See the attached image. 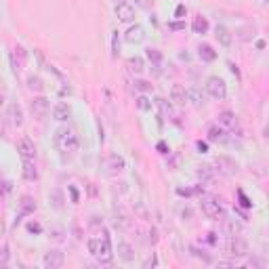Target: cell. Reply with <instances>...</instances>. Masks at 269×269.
Segmentation results:
<instances>
[{
  "label": "cell",
  "mask_w": 269,
  "mask_h": 269,
  "mask_svg": "<svg viewBox=\"0 0 269 269\" xmlns=\"http://www.w3.org/2000/svg\"><path fill=\"white\" fill-rule=\"evenodd\" d=\"M135 103H137V107H139L141 112H152V105H154V103H152V99H150L145 93H143V95H139Z\"/></svg>",
  "instance_id": "30"
},
{
  "label": "cell",
  "mask_w": 269,
  "mask_h": 269,
  "mask_svg": "<svg viewBox=\"0 0 269 269\" xmlns=\"http://www.w3.org/2000/svg\"><path fill=\"white\" fill-rule=\"evenodd\" d=\"M181 214H183V217H189V219H191V208H189V206L181 208Z\"/></svg>",
  "instance_id": "43"
},
{
  "label": "cell",
  "mask_w": 269,
  "mask_h": 269,
  "mask_svg": "<svg viewBox=\"0 0 269 269\" xmlns=\"http://www.w3.org/2000/svg\"><path fill=\"white\" fill-rule=\"evenodd\" d=\"M257 48H265V40H257Z\"/></svg>",
  "instance_id": "46"
},
{
  "label": "cell",
  "mask_w": 269,
  "mask_h": 269,
  "mask_svg": "<svg viewBox=\"0 0 269 269\" xmlns=\"http://www.w3.org/2000/svg\"><path fill=\"white\" fill-rule=\"evenodd\" d=\"M86 248H88V253H91L99 263L107 265V263H112L114 259V248H112V240H110V234L103 229L99 236H93V238H88L86 242Z\"/></svg>",
  "instance_id": "1"
},
{
  "label": "cell",
  "mask_w": 269,
  "mask_h": 269,
  "mask_svg": "<svg viewBox=\"0 0 269 269\" xmlns=\"http://www.w3.org/2000/svg\"><path fill=\"white\" fill-rule=\"evenodd\" d=\"M156 105L160 107V110H162V116H164V118H173V105H170L166 99H162V97L156 99Z\"/></svg>",
  "instance_id": "31"
},
{
  "label": "cell",
  "mask_w": 269,
  "mask_h": 269,
  "mask_svg": "<svg viewBox=\"0 0 269 269\" xmlns=\"http://www.w3.org/2000/svg\"><path fill=\"white\" fill-rule=\"evenodd\" d=\"M0 105H3V95H0Z\"/></svg>",
  "instance_id": "51"
},
{
  "label": "cell",
  "mask_w": 269,
  "mask_h": 269,
  "mask_svg": "<svg viewBox=\"0 0 269 269\" xmlns=\"http://www.w3.org/2000/svg\"><path fill=\"white\" fill-rule=\"evenodd\" d=\"M7 118H9V122L13 124V127H21V124H23V110H21V105L19 103H11L9 110H7Z\"/></svg>",
  "instance_id": "18"
},
{
  "label": "cell",
  "mask_w": 269,
  "mask_h": 269,
  "mask_svg": "<svg viewBox=\"0 0 269 269\" xmlns=\"http://www.w3.org/2000/svg\"><path fill=\"white\" fill-rule=\"evenodd\" d=\"M214 168H212V164H202V166H198V179L200 181H212L214 179Z\"/></svg>",
  "instance_id": "27"
},
{
  "label": "cell",
  "mask_w": 269,
  "mask_h": 269,
  "mask_svg": "<svg viewBox=\"0 0 269 269\" xmlns=\"http://www.w3.org/2000/svg\"><path fill=\"white\" fill-rule=\"evenodd\" d=\"M240 200H242V206H250V202L246 200V195H244L242 191H240Z\"/></svg>",
  "instance_id": "45"
},
{
  "label": "cell",
  "mask_w": 269,
  "mask_h": 269,
  "mask_svg": "<svg viewBox=\"0 0 269 269\" xmlns=\"http://www.w3.org/2000/svg\"><path fill=\"white\" fill-rule=\"evenodd\" d=\"M0 137H5V124L0 122Z\"/></svg>",
  "instance_id": "48"
},
{
  "label": "cell",
  "mask_w": 269,
  "mask_h": 269,
  "mask_svg": "<svg viewBox=\"0 0 269 269\" xmlns=\"http://www.w3.org/2000/svg\"><path fill=\"white\" fill-rule=\"evenodd\" d=\"M53 118H55L57 122H67L71 118V107H69V103L57 101L55 105H53Z\"/></svg>",
  "instance_id": "16"
},
{
  "label": "cell",
  "mask_w": 269,
  "mask_h": 269,
  "mask_svg": "<svg viewBox=\"0 0 269 269\" xmlns=\"http://www.w3.org/2000/svg\"><path fill=\"white\" fill-rule=\"evenodd\" d=\"M219 127L221 129H236L238 127V118L234 112H221L219 114Z\"/></svg>",
  "instance_id": "22"
},
{
  "label": "cell",
  "mask_w": 269,
  "mask_h": 269,
  "mask_svg": "<svg viewBox=\"0 0 269 269\" xmlns=\"http://www.w3.org/2000/svg\"><path fill=\"white\" fill-rule=\"evenodd\" d=\"M114 13L118 17V21L122 23H133L135 21V7L129 5V3H120L114 7Z\"/></svg>",
  "instance_id": "13"
},
{
  "label": "cell",
  "mask_w": 269,
  "mask_h": 269,
  "mask_svg": "<svg viewBox=\"0 0 269 269\" xmlns=\"http://www.w3.org/2000/svg\"><path fill=\"white\" fill-rule=\"evenodd\" d=\"M34 210H36L34 198H32V195H23V198L17 202V217H15V221L19 223L23 217H30V214H34Z\"/></svg>",
  "instance_id": "9"
},
{
  "label": "cell",
  "mask_w": 269,
  "mask_h": 269,
  "mask_svg": "<svg viewBox=\"0 0 269 269\" xmlns=\"http://www.w3.org/2000/svg\"><path fill=\"white\" fill-rule=\"evenodd\" d=\"M127 168V160H124L120 154H110L105 158V173L107 175H118Z\"/></svg>",
  "instance_id": "8"
},
{
  "label": "cell",
  "mask_w": 269,
  "mask_h": 269,
  "mask_svg": "<svg viewBox=\"0 0 269 269\" xmlns=\"http://www.w3.org/2000/svg\"><path fill=\"white\" fill-rule=\"evenodd\" d=\"M30 110H32V114H34L36 118H44V116L51 112V101H48L44 95L34 97L32 103H30Z\"/></svg>",
  "instance_id": "10"
},
{
  "label": "cell",
  "mask_w": 269,
  "mask_h": 269,
  "mask_svg": "<svg viewBox=\"0 0 269 269\" xmlns=\"http://www.w3.org/2000/svg\"><path fill=\"white\" fill-rule=\"evenodd\" d=\"M198 57H200L202 61L210 63V61L217 59V51H214L210 44H200V46H198Z\"/></svg>",
  "instance_id": "23"
},
{
  "label": "cell",
  "mask_w": 269,
  "mask_h": 269,
  "mask_svg": "<svg viewBox=\"0 0 269 269\" xmlns=\"http://www.w3.org/2000/svg\"><path fill=\"white\" fill-rule=\"evenodd\" d=\"M185 95H187V103L193 107H204L206 103V93L202 91L200 86H189L185 88Z\"/></svg>",
  "instance_id": "14"
},
{
  "label": "cell",
  "mask_w": 269,
  "mask_h": 269,
  "mask_svg": "<svg viewBox=\"0 0 269 269\" xmlns=\"http://www.w3.org/2000/svg\"><path fill=\"white\" fill-rule=\"evenodd\" d=\"M145 55H148V59L152 61V65H156V67L164 61V55H162V53H160L158 48H152V46L145 51Z\"/></svg>",
  "instance_id": "28"
},
{
  "label": "cell",
  "mask_w": 269,
  "mask_h": 269,
  "mask_svg": "<svg viewBox=\"0 0 269 269\" xmlns=\"http://www.w3.org/2000/svg\"><path fill=\"white\" fill-rule=\"evenodd\" d=\"M69 193H71V202H78V191H76V187H69Z\"/></svg>",
  "instance_id": "41"
},
{
  "label": "cell",
  "mask_w": 269,
  "mask_h": 269,
  "mask_svg": "<svg viewBox=\"0 0 269 269\" xmlns=\"http://www.w3.org/2000/svg\"><path fill=\"white\" fill-rule=\"evenodd\" d=\"M214 166H217V168H214V173L225 175V177H231V175L238 173V164L231 158H227V156H219L217 160H214Z\"/></svg>",
  "instance_id": "7"
},
{
  "label": "cell",
  "mask_w": 269,
  "mask_h": 269,
  "mask_svg": "<svg viewBox=\"0 0 269 269\" xmlns=\"http://www.w3.org/2000/svg\"><path fill=\"white\" fill-rule=\"evenodd\" d=\"M225 250H227L229 257H236V259L248 257V244H246L238 234L229 236V240H227V244H225Z\"/></svg>",
  "instance_id": "5"
},
{
  "label": "cell",
  "mask_w": 269,
  "mask_h": 269,
  "mask_svg": "<svg viewBox=\"0 0 269 269\" xmlns=\"http://www.w3.org/2000/svg\"><path fill=\"white\" fill-rule=\"evenodd\" d=\"M158 150H160V154H168V152H170V150L164 145V143H158Z\"/></svg>",
  "instance_id": "42"
},
{
  "label": "cell",
  "mask_w": 269,
  "mask_h": 269,
  "mask_svg": "<svg viewBox=\"0 0 269 269\" xmlns=\"http://www.w3.org/2000/svg\"><path fill=\"white\" fill-rule=\"evenodd\" d=\"M214 38H217V42H219L221 46L229 48L231 42H234V34H231L225 26H217V28H214Z\"/></svg>",
  "instance_id": "19"
},
{
  "label": "cell",
  "mask_w": 269,
  "mask_h": 269,
  "mask_svg": "<svg viewBox=\"0 0 269 269\" xmlns=\"http://www.w3.org/2000/svg\"><path fill=\"white\" fill-rule=\"evenodd\" d=\"M91 225H99V217H91Z\"/></svg>",
  "instance_id": "47"
},
{
  "label": "cell",
  "mask_w": 269,
  "mask_h": 269,
  "mask_svg": "<svg viewBox=\"0 0 269 269\" xmlns=\"http://www.w3.org/2000/svg\"><path fill=\"white\" fill-rule=\"evenodd\" d=\"M170 30H185V23H170Z\"/></svg>",
  "instance_id": "44"
},
{
  "label": "cell",
  "mask_w": 269,
  "mask_h": 269,
  "mask_svg": "<svg viewBox=\"0 0 269 269\" xmlns=\"http://www.w3.org/2000/svg\"><path fill=\"white\" fill-rule=\"evenodd\" d=\"M28 231H30V234H40L42 225L40 223H28Z\"/></svg>",
  "instance_id": "37"
},
{
  "label": "cell",
  "mask_w": 269,
  "mask_h": 269,
  "mask_svg": "<svg viewBox=\"0 0 269 269\" xmlns=\"http://www.w3.org/2000/svg\"><path fill=\"white\" fill-rule=\"evenodd\" d=\"M63 263H65V255L57 248L48 250V253L44 255V259H42V265L46 269H59V267H63Z\"/></svg>",
  "instance_id": "11"
},
{
  "label": "cell",
  "mask_w": 269,
  "mask_h": 269,
  "mask_svg": "<svg viewBox=\"0 0 269 269\" xmlns=\"http://www.w3.org/2000/svg\"><path fill=\"white\" fill-rule=\"evenodd\" d=\"M135 7H139L143 11H152L154 9V0H135Z\"/></svg>",
  "instance_id": "34"
},
{
  "label": "cell",
  "mask_w": 269,
  "mask_h": 269,
  "mask_svg": "<svg viewBox=\"0 0 269 269\" xmlns=\"http://www.w3.org/2000/svg\"><path fill=\"white\" fill-rule=\"evenodd\" d=\"M9 189H11V185H9V183H0V198H3V195H5Z\"/></svg>",
  "instance_id": "40"
},
{
  "label": "cell",
  "mask_w": 269,
  "mask_h": 269,
  "mask_svg": "<svg viewBox=\"0 0 269 269\" xmlns=\"http://www.w3.org/2000/svg\"><path fill=\"white\" fill-rule=\"evenodd\" d=\"M55 148L61 152V154H74L78 152V135L71 131L69 127H59L55 131Z\"/></svg>",
  "instance_id": "2"
},
{
  "label": "cell",
  "mask_w": 269,
  "mask_h": 269,
  "mask_svg": "<svg viewBox=\"0 0 269 269\" xmlns=\"http://www.w3.org/2000/svg\"><path fill=\"white\" fill-rule=\"evenodd\" d=\"M204 93L212 99H217V101H223L227 97V84L223 78L219 76H210L206 78V84H204Z\"/></svg>",
  "instance_id": "4"
},
{
  "label": "cell",
  "mask_w": 269,
  "mask_h": 269,
  "mask_svg": "<svg viewBox=\"0 0 269 269\" xmlns=\"http://www.w3.org/2000/svg\"><path fill=\"white\" fill-rule=\"evenodd\" d=\"M28 86L32 88V91H42V88H44L40 76H30V78H28Z\"/></svg>",
  "instance_id": "32"
},
{
  "label": "cell",
  "mask_w": 269,
  "mask_h": 269,
  "mask_svg": "<svg viewBox=\"0 0 269 269\" xmlns=\"http://www.w3.org/2000/svg\"><path fill=\"white\" fill-rule=\"evenodd\" d=\"M200 208L204 212V217L210 219V221L225 219V210H223L221 202L214 198V195H202V198H200Z\"/></svg>",
  "instance_id": "3"
},
{
  "label": "cell",
  "mask_w": 269,
  "mask_h": 269,
  "mask_svg": "<svg viewBox=\"0 0 269 269\" xmlns=\"http://www.w3.org/2000/svg\"><path fill=\"white\" fill-rule=\"evenodd\" d=\"M206 135H208V141L210 143H223L225 141V131L219 127V124H217V127H210Z\"/></svg>",
  "instance_id": "26"
},
{
  "label": "cell",
  "mask_w": 269,
  "mask_h": 269,
  "mask_svg": "<svg viewBox=\"0 0 269 269\" xmlns=\"http://www.w3.org/2000/svg\"><path fill=\"white\" fill-rule=\"evenodd\" d=\"M170 101L177 107H185L187 105V95H185V86L183 84H173L170 86Z\"/></svg>",
  "instance_id": "17"
},
{
  "label": "cell",
  "mask_w": 269,
  "mask_h": 269,
  "mask_svg": "<svg viewBox=\"0 0 269 269\" xmlns=\"http://www.w3.org/2000/svg\"><path fill=\"white\" fill-rule=\"evenodd\" d=\"M208 28H210V23H208V19H206V17H202V15H198V17H195V19H193V23H191V30L195 32V34H206L208 32Z\"/></svg>",
  "instance_id": "25"
},
{
  "label": "cell",
  "mask_w": 269,
  "mask_h": 269,
  "mask_svg": "<svg viewBox=\"0 0 269 269\" xmlns=\"http://www.w3.org/2000/svg\"><path fill=\"white\" fill-rule=\"evenodd\" d=\"M23 179L26 181H36L38 179V170H36V164L34 160H23Z\"/></svg>",
  "instance_id": "24"
},
{
  "label": "cell",
  "mask_w": 269,
  "mask_h": 269,
  "mask_svg": "<svg viewBox=\"0 0 269 269\" xmlns=\"http://www.w3.org/2000/svg\"><path fill=\"white\" fill-rule=\"evenodd\" d=\"M17 152H19L21 160H36V145L30 137H21L17 141Z\"/></svg>",
  "instance_id": "12"
},
{
  "label": "cell",
  "mask_w": 269,
  "mask_h": 269,
  "mask_svg": "<svg viewBox=\"0 0 269 269\" xmlns=\"http://www.w3.org/2000/svg\"><path fill=\"white\" fill-rule=\"evenodd\" d=\"M118 259L122 263H133L135 261V248L129 242H118Z\"/></svg>",
  "instance_id": "20"
},
{
  "label": "cell",
  "mask_w": 269,
  "mask_h": 269,
  "mask_svg": "<svg viewBox=\"0 0 269 269\" xmlns=\"http://www.w3.org/2000/svg\"><path fill=\"white\" fill-rule=\"evenodd\" d=\"M148 38V34H145V28L135 23V26H129V30L124 32V40H127L129 44H143Z\"/></svg>",
  "instance_id": "6"
},
{
  "label": "cell",
  "mask_w": 269,
  "mask_h": 269,
  "mask_svg": "<svg viewBox=\"0 0 269 269\" xmlns=\"http://www.w3.org/2000/svg\"><path fill=\"white\" fill-rule=\"evenodd\" d=\"M195 148H198V152H200V154H206V152H208V145H206V143H202V141L195 143Z\"/></svg>",
  "instance_id": "38"
},
{
  "label": "cell",
  "mask_w": 269,
  "mask_h": 269,
  "mask_svg": "<svg viewBox=\"0 0 269 269\" xmlns=\"http://www.w3.org/2000/svg\"><path fill=\"white\" fill-rule=\"evenodd\" d=\"M185 15H187L185 5H179V7L175 9V17H177V19H185Z\"/></svg>",
  "instance_id": "36"
},
{
  "label": "cell",
  "mask_w": 269,
  "mask_h": 269,
  "mask_svg": "<svg viewBox=\"0 0 269 269\" xmlns=\"http://www.w3.org/2000/svg\"><path fill=\"white\" fill-rule=\"evenodd\" d=\"M120 53V40H118V32H114L112 36V57H118Z\"/></svg>",
  "instance_id": "35"
},
{
  "label": "cell",
  "mask_w": 269,
  "mask_h": 269,
  "mask_svg": "<svg viewBox=\"0 0 269 269\" xmlns=\"http://www.w3.org/2000/svg\"><path fill=\"white\" fill-rule=\"evenodd\" d=\"M112 3H114V7H116V5H120V3H127V0H112Z\"/></svg>",
  "instance_id": "50"
},
{
  "label": "cell",
  "mask_w": 269,
  "mask_h": 269,
  "mask_svg": "<svg viewBox=\"0 0 269 269\" xmlns=\"http://www.w3.org/2000/svg\"><path fill=\"white\" fill-rule=\"evenodd\" d=\"M135 88H137V91H141V93H150L152 88H154V84L150 80H135Z\"/></svg>",
  "instance_id": "33"
},
{
  "label": "cell",
  "mask_w": 269,
  "mask_h": 269,
  "mask_svg": "<svg viewBox=\"0 0 269 269\" xmlns=\"http://www.w3.org/2000/svg\"><path fill=\"white\" fill-rule=\"evenodd\" d=\"M127 67H129V71L131 74H143L145 71V59L143 57H139V55H133V57H129L127 59Z\"/></svg>",
  "instance_id": "21"
},
{
  "label": "cell",
  "mask_w": 269,
  "mask_h": 269,
  "mask_svg": "<svg viewBox=\"0 0 269 269\" xmlns=\"http://www.w3.org/2000/svg\"><path fill=\"white\" fill-rule=\"evenodd\" d=\"M5 234V225H3V221H0V236Z\"/></svg>",
  "instance_id": "49"
},
{
  "label": "cell",
  "mask_w": 269,
  "mask_h": 269,
  "mask_svg": "<svg viewBox=\"0 0 269 269\" xmlns=\"http://www.w3.org/2000/svg\"><path fill=\"white\" fill-rule=\"evenodd\" d=\"M156 263H158V259H156V255H152V257H150V259L145 261V265H143V267H145V269H148V267H154Z\"/></svg>",
  "instance_id": "39"
},
{
  "label": "cell",
  "mask_w": 269,
  "mask_h": 269,
  "mask_svg": "<svg viewBox=\"0 0 269 269\" xmlns=\"http://www.w3.org/2000/svg\"><path fill=\"white\" fill-rule=\"evenodd\" d=\"M48 200H51L53 208H57V210H61V208H63V193H61L59 189H53V191H51V195H48Z\"/></svg>",
  "instance_id": "29"
},
{
  "label": "cell",
  "mask_w": 269,
  "mask_h": 269,
  "mask_svg": "<svg viewBox=\"0 0 269 269\" xmlns=\"http://www.w3.org/2000/svg\"><path fill=\"white\" fill-rule=\"evenodd\" d=\"M23 65H26V51L21 46H15L11 53V67H13L15 74H21Z\"/></svg>",
  "instance_id": "15"
},
{
  "label": "cell",
  "mask_w": 269,
  "mask_h": 269,
  "mask_svg": "<svg viewBox=\"0 0 269 269\" xmlns=\"http://www.w3.org/2000/svg\"><path fill=\"white\" fill-rule=\"evenodd\" d=\"M263 3H267V0H263Z\"/></svg>",
  "instance_id": "52"
}]
</instances>
